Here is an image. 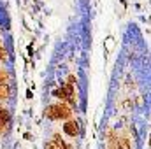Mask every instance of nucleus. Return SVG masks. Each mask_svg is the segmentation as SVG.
<instances>
[{
    "label": "nucleus",
    "instance_id": "2",
    "mask_svg": "<svg viewBox=\"0 0 151 149\" xmlns=\"http://www.w3.org/2000/svg\"><path fill=\"white\" fill-rule=\"evenodd\" d=\"M56 112H58V119H67L70 117V109L63 104H56Z\"/></svg>",
    "mask_w": 151,
    "mask_h": 149
},
{
    "label": "nucleus",
    "instance_id": "6",
    "mask_svg": "<svg viewBox=\"0 0 151 149\" xmlns=\"http://www.w3.org/2000/svg\"><path fill=\"white\" fill-rule=\"evenodd\" d=\"M118 148L119 149H130V144H128V140H119L118 142Z\"/></svg>",
    "mask_w": 151,
    "mask_h": 149
},
{
    "label": "nucleus",
    "instance_id": "5",
    "mask_svg": "<svg viewBox=\"0 0 151 149\" xmlns=\"http://www.w3.org/2000/svg\"><path fill=\"white\" fill-rule=\"evenodd\" d=\"M5 97H9V90L5 84H0V98H5Z\"/></svg>",
    "mask_w": 151,
    "mask_h": 149
},
{
    "label": "nucleus",
    "instance_id": "3",
    "mask_svg": "<svg viewBox=\"0 0 151 149\" xmlns=\"http://www.w3.org/2000/svg\"><path fill=\"white\" fill-rule=\"evenodd\" d=\"M46 117L49 119H58V112H56V105H49L46 109Z\"/></svg>",
    "mask_w": 151,
    "mask_h": 149
},
{
    "label": "nucleus",
    "instance_id": "4",
    "mask_svg": "<svg viewBox=\"0 0 151 149\" xmlns=\"http://www.w3.org/2000/svg\"><path fill=\"white\" fill-rule=\"evenodd\" d=\"M7 116H9L7 111L0 107V126H2V128H4V125H5V121H7Z\"/></svg>",
    "mask_w": 151,
    "mask_h": 149
},
{
    "label": "nucleus",
    "instance_id": "7",
    "mask_svg": "<svg viewBox=\"0 0 151 149\" xmlns=\"http://www.w3.org/2000/svg\"><path fill=\"white\" fill-rule=\"evenodd\" d=\"M5 58H7V51H5L4 47H0V62H2V60H5Z\"/></svg>",
    "mask_w": 151,
    "mask_h": 149
},
{
    "label": "nucleus",
    "instance_id": "1",
    "mask_svg": "<svg viewBox=\"0 0 151 149\" xmlns=\"http://www.w3.org/2000/svg\"><path fill=\"white\" fill-rule=\"evenodd\" d=\"M63 130H65V133H67V135L76 137V135L79 133V125H77V121H76V119H69V121L63 125Z\"/></svg>",
    "mask_w": 151,
    "mask_h": 149
}]
</instances>
